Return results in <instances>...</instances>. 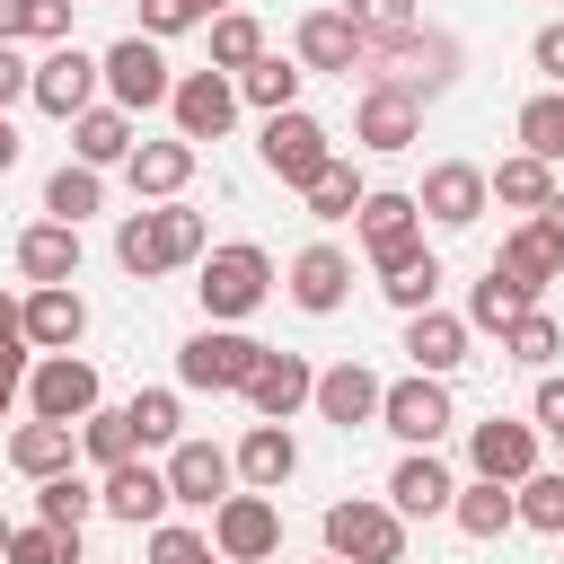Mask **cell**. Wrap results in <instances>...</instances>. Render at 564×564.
<instances>
[{
  "label": "cell",
  "mask_w": 564,
  "mask_h": 564,
  "mask_svg": "<svg viewBox=\"0 0 564 564\" xmlns=\"http://www.w3.org/2000/svg\"><path fill=\"white\" fill-rule=\"evenodd\" d=\"M194 256H203V212H185V203L123 212V229H115V264H123L132 282H159V273H176V264H194Z\"/></svg>",
  "instance_id": "1"
},
{
  "label": "cell",
  "mask_w": 564,
  "mask_h": 564,
  "mask_svg": "<svg viewBox=\"0 0 564 564\" xmlns=\"http://www.w3.org/2000/svg\"><path fill=\"white\" fill-rule=\"evenodd\" d=\"M194 291H203L212 326H229V317H256V308H264V291H273V256H264V247H247V238H238V247H212Z\"/></svg>",
  "instance_id": "2"
},
{
  "label": "cell",
  "mask_w": 564,
  "mask_h": 564,
  "mask_svg": "<svg viewBox=\"0 0 564 564\" xmlns=\"http://www.w3.org/2000/svg\"><path fill=\"white\" fill-rule=\"evenodd\" d=\"M326 555L335 564H405V520L388 502H326Z\"/></svg>",
  "instance_id": "3"
},
{
  "label": "cell",
  "mask_w": 564,
  "mask_h": 564,
  "mask_svg": "<svg viewBox=\"0 0 564 564\" xmlns=\"http://www.w3.org/2000/svg\"><path fill=\"white\" fill-rule=\"evenodd\" d=\"M361 70L379 79V88H405V97H432V88H449L458 79V44L449 35H397V44H379V53H361Z\"/></svg>",
  "instance_id": "4"
},
{
  "label": "cell",
  "mask_w": 564,
  "mask_h": 564,
  "mask_svg": "<svg viewBox=\"0 0 564 564\" xmlns=\"http://www.w3.org/2000/svg\"><path fill=\"white\" fill-rule=\"evenodd\" d=\"M256 361H264V344L238 335V326H203V335L176 344V379H185V388H238V397H247Z\"/></svg>",
  "instance_id": "5"
},
{
  "label": "cell",
  "mask_w": 564,
  "mask_h": 564,
  "mask_svg": "<svg viewBox=\"0 0 564 564\" xmlns=\"http://www.w3.org/2000/svg\"><path fill=\"white\" fill-rule=\"evenodd\" d=\"M256 159H264V176H282V185H317V167L335 159L326 150V123L317 115H300V106H282V115H264V141H256Z\"/></svg>",
  "instance_id": "6"
},
{
  "label": "cell",
  "mask_w": 564,
  "mask_h": 564,
  "mask_svg": "<svg viewBox=\"0 0 564 564\" xmlns=\"http://www.w3.org/2000/svg\"><path fill=\"white\" fill-rule=\"evenodd\" d=\"M97 79H106V97L123 106V115H141V106H167V53L150 44V35H123V44H106L97 53Z\"/></svg>",
  "instance_id": "7"
},
{
  "label": "cell",
  "mask_w": 564,
  "mask_h": 564,
  "mask_svg": "<svg viewBox=\"0 0 564 564\" xmlns=\"http://www.w3.org/2000/svg\"><path fill=\"white\" fill-rule=\"evenodd\" d=\"M26 405H35V423H88V414H97V361L44 352V361L26 370Z\"/></svg>",
  "instance_id": "8"
},
{
  "label": "cell",
  "mask_w": 564,
  "mask_h": 564,
  "mask_svg": "<svg viewBox=\"0 0 564 564\" xmlns=\"http://www.w3.org/2000/svg\"><path fill=\"white\" fill-rule=\"evenodd\" d=\"M97 88H106V79H97V53H79V44H53V53L35 62V79H26V97H35L53 123H79V115L97 106Z\"/></svg>",
  "instance_id": "9"
},
{
  "label": "cell",
  "mask_w": 564,
  "mask_h": 564,
  "mask_svg": "<svg viewBox=\"0 0 564 564\" xmlns=\"http://www.w3.org/2000/svg\"><path fill=\"white\" fill-rule=\"evenodd\" d=\"M273 546H282L273 494H229V502L212 511V555H220V564H264Z\"/></svg>",
  "instance_id": "10"
},
{
  "label": "cell",
  "mask_w": 564,
  "mask_h": 564,
  "mask_svg": "<svg viewBox=\"0 0 564 564\" xmlns=\"http://www.w3.org/2000/svg\"><path fill=\"white\" fill-rule=\"evenodd\" d=\"M167 115H176V141H220L238 123V79L229 70H185L167 88Z\"/></svg>",
  "instance_id": "11"
},
{
  "label": "cell",
  "mask_w": 564,
  "mask_h": 564,
  "mask_svg": "<svg viewBox=\"0 0 564 564\" xmlns=\"http://www.w3.org/2000/svg\"><path fill=\"white\" fill-rule=\"evenodd\" d=\"M352 220H361V247H370L379 273H397V264L423 256V212H414V194H361Z\"/></svg>",
  "instance_id": "12"
},
{
  "label": "cell",
  "mask_w": 564,
  "mask_h": 564,
  "mask_svg": "<svg viewBox=\"0 0 564 564\" xmlns=\"http://www.w3.org/2000/svg\"><path fill=\"white\" fill-rule=\"evenodd\" d=\"M379 423H388V432H397L405 449H432V441H441V432H449L458 414H449V388L414 370V379H397V388H379Z\"/></svg>",
  "instance_id": "13"
},
{
  "label": "cell",
  "mask_w": 564,
  "mask_h": 564,
  "mask_svg": "<svg viewBox=\"0 0 564 564\" xmlns=\"http://www.w3.org/2000/svg\"><path fill=\"white\" fill-rule=\"evenodd\" d=\"M352 141H361V150H414V141H423V97L370 79L361 106H352Z\"/></svg>",
  "instance_id": "14"
},
{
  "label": "cell",
  "mask_w": 564,
  "mask_h": 564,
  "mask_svg": "<svg viewBox=\"0 0 564 564\" xmlns=\"http://www.w3.org/2000/svg\"><path fill=\"white\" fill-rule=\"evenodd\" d=\"M467 458H476V476L520 485V476H538V423H502V414H485V423L467 432Z\"/></svg>",
  "instance_id": "15"
},
{
  "label": "cell",
  "mask_w": 564,
  "mask_h": 564,
  "mask_svg": "<svg viewBox=\"0 0 564 564\" xmlns=\"http://www.w3.org/2000/svg\"><path fill=\"white\" fill-rule=\"evenodd\" d=\"M229 449H212V441H176L167 449V502H194V511H220L229 502Z\"/></svg>",
  "instance_id": "16"
},
{
  "label": "cell",
  "mask_w": 564,
  "mask_h": 564,
  "mask_svg": "<svg viewBox=\"0 0 564 564\" xmlns=\"http://www.w3.org/2000/svg\"><path fill=\"white\" fill-rule=\"evenodd\" d=\"M97 511H115V520H132V529H159V520H167V467H150V458H123V467H106V485H97Z\"/></svg>",
  "instance_id": "17"
},
{
  "label": "cell",
  "mask_w": 564,
  "mask_h": 564,
  "mask_svg": "<svg viewBox=\"0 0 564 564\" xmlns=\"http://www.w3.org/2000/svg\"><path fill=\"white\" fill-rule=\"evenodd\" d=\"M308 397H317V370H308L300 352H273V344H264V361H256V379H247V405H256L264 423H291Z\"/></svg>",
  "instance_id": "18"
},
{
  "label": "cell",
  "mask_w": 564,
  "mask_h": 564,
  "mask_svg": "<svg viewBox=\"0 0 564 564\" xmlns=\"http://www.w3.org/2000/svg\"><path fill=\"white\" fill-rule=\"evenodd\" d=\"M414 212H423V220H441V229H467V220L485 212V167H467V159H441V167L423 176Z\"/></svg>",
  "instance_id": "19"
},
{
  "label": "cell",
  "mask_w": 564,
  "mask_h": 564,
  "mask_svg": "<svg viewBox=\"0 0 564 564\" xmlns=\"http://www.w3.org/2000/svg\"><path fill=\"white\" fill-rule=\"evenodd\" d=\"M344 291H352V256H344V247H300V256H291V300H300L308 317H335Z\"/></svg>",
  "instance_id": "20"
},
{
  "label": "cell",
  "mask_w": 564,
  "mask_h": 564,
  "mask_svg": "<svg viewBox=\"0 0 564 564\" xmlns=\"http://www.w3.org/2000/svg\"><path fill=\"white\" fill-rule=\"evenodd\" d=\"M79 335H88V300H79L70 282L26 291V344H35V352H70Z\"/></svg>",
  "instance_id": "21"
},
{
  "label": "cell",
  "mask_w": 564,
  "mask_h": 564,
  "mask_svg": "<svg viewBox=\"0 0 564 564\" xmlns=\"http://www.w3.org/2000/svg\"><path fill=\"white\" fill-rule=\"evenodd\" d=\"M335 432H361V423H379V379L361 370V361H335V370H317V397H308Z\"/></svg>",
  "instance_id": "22"
},
{
  "label": "cell",
  "mask_w": 564,
  "mask_h": 564,
  "mask_svg": "<svg viewBox=\"0 0 564 564\" xmlns=\"http://www.w3.org/2000/svg\"><path fill=\"white\" fill-rule=\"evenodd\" d=\"M449 494H458V485H449V467H441L432 449H405L397 476H388V511H397V520H432V511H449Z\"/></svg>",
  "instance_id": "23"
},
{
  "label": "cell",
  "mask_w": 564,
  "mask_h": 564,
  "mask_svg": "<svg viewBox=\"0 0 564 564\" xmlns=\"http://www.w3.org/2000/svg\"><path fill=\"white\" fill-rule=\"evenodd\" d=\"M405 352H414L423 379H449V370L467 361V317H449V308H414V317H405Z\"/></svg>",
  "instance_id": "24"
},
{
  "label": "cell",
  "mask_w": 564,
  "mask_h": 564,
  "mask_svg": "<svg viewBox=\"0 0 564 564\" xmlns=\"http://www.w3.org/2000/svg\"><path fill=\"white\" fill-rule=\"evenodd\" d=\"M238 476H247V494H282L291 476H300V441L282 432V423H256L247 441H238V458H229Z\"/></svg>",
  "instance_id": "25"
},
{
  "label": "cell",
  "mask_w": 564,
  "mask_h": 564,
  "mask_svg": "<svg viewBox=\"0 0 564 564\" xmlns=\"http://www.w3.org/2000/svg\"><path fill=\"white\" fill-rule=\"evenodd\" d=\"M291 44H300V62H308V70H344V79L361 70V35H352V18H344V9H308Z\"/></svg>",
  "instance_id": "26"
},
{
  "label": "cell",
  "mask_w": 564,
  "mask_h": 564,
  "mask_svg": "<svg viewBox=\"0 0 564 564\" xmlns=\"http://www.w3.org/2000/svg\"><path fill=\"white\" fill-rule=\"evenodd\" d=\"M123 176H132V194H150V203H176L185 176H194V141H132Z\"/></svg>",
  "instance_id": "27"
},
{
  "label": "cell",
  "mask_w": 564,
  "mask_h": 564,
  "mask_svg": "<svg viewBox=\"0 0 564 564\" xmlns=\"http://www.w3.org/2000/svg\"><path fill=\"white\" fill-rule=\"evenodd\" d=\"M18 273L44 291V282H70L79 273V229H62V220H35V229H18Z\"/></svg>",
  "instance_id": "28"
},
{
  "label": "cell",
  "mask_w": 564,
  "mask_h": 564,
  "mask_svg": "<svg viewBox=\"0 0 564 564\" xmlns=\"http://www.w3.org/2000/svg\"><path fill=\"white\" fill-rule=\"evenodd\" d=\"M70 458H79V423H18V432H9V467L35 476V485L62 476Z\"/></svg>",
  "instance_id": "29"
},
{
  "label": "cell",
  "mask_w": 564,
  "mask_h": 564,
  "mask_svg": "<svg viewBox=\"0 0 564 564\" xmlns=\"http://www.w3.org/2000/svg\"><path fill=\"white\" fill-rule=\"evenodd\" d=\"M70 150H79V167H115V159H132V115H123V106H88V115L70 123Z\"/></svg>",
  "instance_id": "30"
},
{
  "label": "cell",
  "mask_w": 564,
  "mask_h": 564,
  "mask_svg": "<svg viewBox=\"0 0 564 564\" xmlns=\"http://www.w3.org/2000/svg\"><path fill=\"white\" fill-rule=\"evenodd\" d=\"M494 264H502V273H511L520 291H546V282L564 273V247H555V238H546V229L529 220V229H511V238H502V256H494Z\"/></svg>",
  "instance_id": "31"
},
{
  "label": "cell",
  "mask_w": 564,
  "mask_h": 564,
  "mask_svg": "<svg viewBox=\"0 0 564 564\" xmlns=\"http://www.w3.org/2000/svg\"><path fill=\"white\" fill-rule=\"evenodd\" d=\"M449 520H458L467 538H502V529H520V511H511V485H494V476L458 485V494H449Z\"/></svg>",
  "instance_id": "32"
},
{
  "label": "cell",
  "mask_w": 564,
  "mask_h": 564,
  "mask_svg": "<svg viewBox=\"0 0 564 564\" xmlns=\"http://www.w3.org/2000/svg\"><path fill=\"white\" fill-rule=\"evenodd\" d=\"M529 308H538V291H520L502 264H485V282L467 291V326H494V344H502V326H511V317H529Z\"/></svg>",
  "instance_id": "33"
},
{
  "label": "cell",
  "mask_w": 564,
  "mask_h": 564,
  "mask_svg": "<svg viewBox=\"0 0 564 564\" xmlns=\"http://www.w3.org/2000/svg\"><path fill=\"white\" fill-rule=\"evenodd\" d=\"M546 194H555V167H546V159H529V150H520V159H502V167L485 176V203H511V212H538Z\"/></svg>",
  "instance_id": "34"
},
{
  "label": "cell",
  "mask_w": 564,
  "mask_h": 564,
  "mask_svg": "<svg viewBox=\"0 0 564 564\" xmlns=\"http://www.w3.org/2000/svg\"><path fill=\"white\" fill-rule=\"evenodd\" d=\"M511 511H520V529H538V538H564V467H538V476H520V485H511Z\"/></svg>",
  "instance_id": "35"
},
{
  "label": "cell",
  "mask_w": 564,
  "mask_h": 564,
  "mask_svg": "<svg viewBox=\"0 0 564 564\" xmlns=\"http://www.w3.org/2000/svg\"><path fill=\"white\" fill-rule=\"evenodd\" d=\"M97 203H106V185H97V167H79V159H70V167H53V176H44V212H53L62 229H79V220H88Z\"/></svg>",
  "instance_id": "36"
},
{
  "label": "cell",
  "mask_w": 564,
  "mask_h": 564,
  "mask_svg": "<svg viewBox=\"0 0 564 564\" xmlns=\"http://www.w3.org/2000/svg\"><path fill=\"white\" fill-rule=\"evenodd\" d=\"M247 62H264V26H256L247 9H220V18H212V70L238 79Z\"/></svg>",
  "instance_id": "37"
},
{
  "label": "cell",
  "mask_w": 564,
  "mask_h": 564,
  "mask_svg": "<svg viewBox=\"0 0 564 564\" xmlns=\"http://www.w3.org/2000/svg\"><path fill=\"white\" fill-rule=\"evenodd\" d=\"M300 79H308V70H291L282 53H264V62H247V70H238V97H247V106H264V115H282V106H300Z\"/></svg>",
  "instance_id": "38"
},
{
  "label": "cell",
  "mask_w": 564,
  "mask_h": 564,
  "mask_svg": "<svg viewBox=\"0 0 564 564\" xmlns=\"http://www.w3.org/2000/svg\"><path fill=\"white\" fill-rule=\"evenodd\" d=\"M79 449H88L97 467H123V458H141V441H132V414H123V405H97V414L79 423Z\"/></svg>",
  "instance_id": "39"
},
{
  "label": "cell",
  "mask_w": 564,
  "mask_h": 564,
  "mask_svg": "<svg viewBox=\"0 0 564 564\" xmlns=\"http://www.w3.org/2000/svg\"><path fill=\"white\" fill-rule=\"evenodd\" d=\"M344 18H352V35H361V53L414 35V0H344Z\"/></svg>",
  "instance_id": "40"
},
{
  "label": "cell",
  "mask_w": 564,
  "mask_h": 564,
  "mask_svg": "<svg viewBox=\"0 0 564 564\" xmlns=\"http://www.w3.org/2000/svg\"><path fill=\"white\" fill-rule=\"evenodd\" d=\"M520 150H529V159H546V167L564 159V88H546V97H529V106H520Z\"/></svg>",
  "instance_id": "41"
},
{
  "label": "cell",
  "mask_w": 564,
  "mask_h": 564,
  "mask_svg": "<svg viewBox=\"0 0 564 564\" xmlns=\"http://www.w3.org/2000/svg\"><path fill=\"white\" fill-rule=\"evenodd\" d=\"M361 194H370V185H361L344 159H326V167H317V185H308V220H352V212H361Z\"/></svg>",
  "instance_id": "42"
},
{
  "label": "cell",
  "mask_w": 564,
  "mask_h": 564,
  "mask_svg": "<svg viewBox=\"0 0 564 564\" xmlns=\"http://www.w3.org/2000/svg\"><path fill=\"white\" fill-rule=\"evenodd\" d=\"M502 352H511V361H529V370H546V361L564 352V326H555L546 308H529V317H511V326H502Z\"/></svg>",
  "instance_id": "43"
},
{
  "label": "cell",
  "mask_w": 564,
  "mask_h": 564,
  "mask_svg": "<svg viewBox=\"0 0 564 564\" xmlns=\"http://www.w3.org/2000/svg\"><path fill=\"white\" fill-rule=\"evenodd\" d=\"M88 511H97V485H79L70 467H62V476H44V494H35V520H44V529H79Z\"/></svg>",
  "instance_id": "44"
},
{
  "label": "cell",
  "mask_w": 564,
  "mask_h": 564,
  "mask_svg": "<svg viewBox=\"0 0 564 564\" xmlns=\"http://www.w3.org/2000/svg\"><path fill=\"white\" fill-rule=\"evenodd\" d=\"M123 414H132V441H141V449H150V441H176V423H185L176 388H141V397H132Z\"/></svg>",
  "instance_id": "45"
},
{
  "label": "cell",
  "mask_w": 564,
  "mask_h": 564,
  "mask_svg": "<svg viewBox=\"0 0 564 564\" xmlns=\"http://www.w3.org/2000/svg\"><path fill=\"white\" fill-rule=\"evenodd\" d=\"M9 564H79V529H9Z\"/></svg>",
  "instance_id": "46"
},
{
  "label": "cell",
  "mask_w": 564,
  "mask_h": 564,
  "mask_svg": "<svg viewBox=\"0 0 564 564\" xmlns=\"http://www.w3.org/2000/svg\"><path fill=\"white\" fill-rule=\"evenodd\" d=\"M379 291H388V300H397L405 317H414V308H432V291H441V256L423 247V256H414V264H397V273H388Z\"/></svg>",
  "instance_id": "47"
},
{
  "label": "cell",
  "mask_w": 564,
  "mask_h": 564,
  "mask_svg": "<svg viewBox=\"0 0 564 564\" xmlns=\"http://www.w3.org/2000/svg\"><path fill=\"white\" fill-rule=\"evenodd\" d=\"M150 564H220V555H212L203 529H167V520H159V529H150Z\"/></svg>",
  "instance_id": "48"
},
{
  "label": "cell",
  "mask_w": 564,
  "mask_h": 564,
  "mask_svg": "<svg viewBox=\"0 0 564 564\" xmlns=\"http://www.w3.org/2000/svg\"><path fill=\"white\" fill-rule=\"evenodd\" d=\"M26 300H0V379H26Z\"/></svg>",
  "instance_id": "49"
},
{
  "label": "cell",
  "mask_w": 564,
  "mask_h": 564,
  "mask_svg": "<svg viewBox=\"0 0 564 564\" xmlns=\"http://www.w3.org/2000/svg\"><path fill=\"white\" fill-rule=\"evenodd\" d=\"M185 26H203L194 0H141V35H150V44H159V35H185Z\"/></svg>",
  "instance_id": "50"
},
{
  "label": "cell",
  "mask_w": 564,
  "mask_h": 564,
  "mask_svg": "<svg viewBox=\"0 0 564 564\" xmlns=\"http://www.w3.org/2000/svg\"><path fill=\"white\" fill-rule=\"evenodd\" d=\"M26 44H70V0H26Z\"/></svg>",
  "instance_id": "51"
},
{
  "label": "cell",
  "mask_w": 564,
  "mask_h": 564,
  "mask_svg": "<svg viewBox=\"0 0 564 564\" xmlns=\"http://www.w3.org/2000/svg\"><path fill=\"white\" fill-rule=\"evenodd\" d=\"M26 79H35V62H18V44H0V115L26 97Z\"/></svg>",
  "instance_id": "52"
},
{
  "label": "cell",
  "mask_w": 564,
  "mask_h": 564,
  "mask_svg": "<svg viewBox=\"0 0 564 564\" xmlns=\"http://www.w3.org/2000/svg\"><path fill=\"white\" fill-rule=\"evenodd\" d=\"M529 53H538V70L564 88V18H555V26H538V44H529Z\"/></svg>",
  "instance_id": "53"
},
{
  "label": "cell",
  "mask_w": 564,
  "mask_h": 564,
  "mask_svg": "<svg viewBox=\"0 0 564 564\" xmlns=\"http://www.w3.org/2000/svg\"><path fill=\"white\" fill-rule=\"evenodd\" d=\"M564 423V379H538V432Z\"/></svg>",
  "instance_id": "54"
},
{
  "label": "cell",
  "mask_w": 564,
  "mask_h": 564,
  "mask_svg": "<svg viewBox=\"0 0 564 564\" xmlns=\"http://www.w3.org/2000/svg\"><path fill=\"white\" fill-rule=\"evenodd\" d=\"M538 229H546V238H555V247H564V185H555V194H546V203H538Z\"/></svg>",
  "instance_id": "55"
},
{
  "label": "cell",
  "mask_w": 564,
  "mask_h": 564,
  "mask_svg": "<svg viewBox=\"0 0 564 564\" xmlns=\"http://www.w3.org/2000/svg\"><path fill=\"white\" fill-rule=\"evenodd\" d=\"M26 35V0H0V44H18Z\"/></svg>",
  "instance_id": "56"
},
{
  "label": "cell",
  "mask_w": 564,
  "mask_h": 564,
  "mask_svg": "<svg viewBox=\"0 0 564 564\" xmlns=\"http://www.w3.org/2000/svg\"><path fill=\"white\" fill-rule=\"evenodd\" d=\"M18 150H26V141H18V123H9V115H0V176H9V167H18Z\"/></svg>",
  "instance_id": "57"
},
{
  "label": "cell",
  "mask_w": 564,
  "mask_h": 564,
  "mask_svg": "<svg viewBox=\"0 0 564 564\" xmlns=\"http://www.w3.org/2000/svg\"><path fill=\"white\" fill-rule=\"evenodd\" d=\"M9 397H18V379H0V414H9Z\"/></svg>",
  "instance_id": "58"
},
{
  "label": "cell",
  "mask_w": 564,
  "mask_h": 564,
  "mask_svg": "<svg viewBox=\"0 0 564 564\" xmlns=\"http://www.w3.org/2000/svg\"><path fill=\"white\" fill-rule=\"evenodd\" d=\"M194 9H203V18H220V9H229V0H194Z\"/></svg>",
  "instance_id": "59"
},
{
  "label": "cell",
  "mask_w": 564,
  "mask_h": 564,
  "mask_svg": "<svg viewBox=\"0 0 564 564\" xmlns=\"http://www.w3.org/2000/svg\"><path fill=\"white\" fill-rule=\"evenodd\" d=\"M0 555H9V520H0Z\"/></svg>",
  "instance_id": "60"
},
{
  "label": "cell",
  "mask_w": 564,
  "mask_h": 564,
  "mask_svg": "<svg viewBox=\"0 0 564 564\" xmlns=\"http://www.w3.org/2000/svg\"><path fill=\"white\" fill-rule=\"evenodd\" d=\"M555 449H564V423H555Z\"/></svg>",
  "instance_id": "61"
},
{
  "label": "cell",
  "mask_w": 564,
  "mask_h": 564,
  "mask_svg": "<svg viewBox=\"0 0 564 564\" xmlns=\"http://www.w3.org/2000/svg\"><path fill=\"white\" fill-rule=\"evenodd\" d=\"M70 9H88V0H70Z\"/></svg>",
  "instance_id": "62"
},
{
  "label": "cell",
  "mask_w": 564,
  "mask_h": 564,
  "mask_svg": "<svg viewBox=\"0 0 564 564\" xmlns=\"http://www.w3.org/2000/svg\"><path fill=\"white\" fill-rule=\"evenodd\" d=\"M326 564H335V555H326Z\"/></svg>",
  "instance_id": "63"
}]
</instances>
